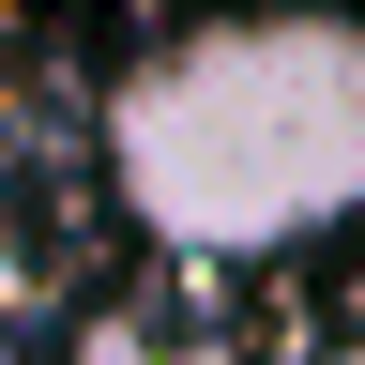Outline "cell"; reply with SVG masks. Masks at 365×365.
<instances>
[{
  "instance_id": "cell-1",
  "label": "cell",
  "mask_w": 365,
  "mask_h": 365,
  "mask_svg": "<svg viewBox=\"0 0 365 365\" xmlns=\"http://www.w3.org/2000/svg\"><path fill=\"white\" fill-rule=\"evenodd\" d=\"M107 198L168 259H289L365 213V31L228 16L168 31L107 91Z\"/></svg>"
},
{
  "instance_id": "cell-3",
  "label": "cell",
  "mask_w": 365,
  "mask_h": 365,
  "mask_svg": "<svg viewBox=\"0 0 365 365\" xmlns=\"http://www.w3.org/2000/svg\"><path fill=\"white\" fill-rule=\"evenodd\" d=\"M335 365H365V335H350V350H335Z\"/></svg>"
},
{
  "instance_id": "cell-2",
  "label": "cell",
  "mask_w": 365,
  "mask_h": 365,
  "mask_svg": "<svg viewBox=\"0 0 365 365\" xmlns=\"http://www.w3.org/2000/svg\"><path fill=\"white\" fill-rule=\"evenodd\" d=\"M0 365H31V350H16V319H0Z\"/></svg>"
}]
</instances>
